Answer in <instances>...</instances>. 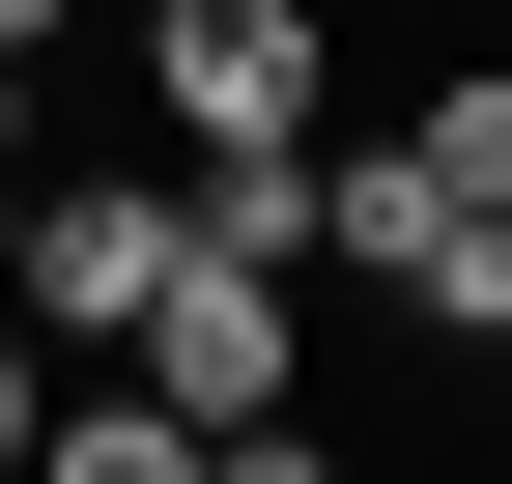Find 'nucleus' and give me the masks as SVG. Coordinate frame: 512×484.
<instances>
[{
	"mask_svg": "<svg viewBox=\"0 0 512 484\" xmlns=\"http://www.w3.org/2000/svg\"><path fill=\"white\" fill-rule=\"evenodd\" d=\"M143 114L171 143H342V29L313 0H143Z\"/></svg>",
	"mask_w": 512,
	"mask_h": 484,
	"instance_id": "obj_2",
	"label": "nucleus"
},
{
	"mask_svg": "<svg viewBox=\"0 0 512 484\" xmlns=\"http://www.w3.org/2000/svg\"><path fill=\"white\" fill-rule=\"evenodd\" d=\"M143 285H171V171H0V314L86 371V342H143Z\"/></svg>",
	"mask_w": 512,
	"mask_h": 484,
	"instance_id": "obj_1",
	"label": "nucleus"
},
{
	"mask_svg": "<svg viewBox=\"0 0 512 484\" xmlns=\"http://www.w3.org/2000/svg\"><path fill=\"white\" fill-rule=\"evenodd\" d=\"M0 57H57V0H0Z\"/></svg>",
	"mask_w": 512,
	"mask_h": 484,
	"instance_id": "obj_6",
	"label": "nucleus"
},
{
	"mask_svg": "<svg viewBox=\"0 0 512 484\" xmlns=\"http://www.w3.org/2000/svg\"><path fill=\"white\" fill-rule=\"evenodd\" d=\"M29 399H57V342H29V314H0V456H29Z\"/></svg>",
	"mask_w": 512,
	"mask_h": 484,
	"instance_id": "obj_4",
	"label": "nucleus"
},
{
	"mask_svg": "<svg viewBox=\"0 0 512 484\" xmlns=\"http://www.w3.org/2000/svg\"><path fill=\"white\" fill-rule=\"evenodd\" d=\"M114 371H171V399H200V456H228L256 399H285V257H228V228H171V285H143V342H114Z\"/></svg>",
	"mask_w": 512,
	"mask_h": 484,
	"instance_id": "obj_3",
	"label": "nucleus"
},
{
	"mask_svg": "<svg viewBox=\"0 0 512 484\" xmlns=\"http://www.w3.org/2000/svg\"><path fill=\"white\" fill-rule=\"evenodd\" d=\"M0 171H29V57H0Z\"/></svg>",
	"mask_w": 512,
	"mask_h": 484,
	"instance_id": "obj_5",
	"label": "nucleus"
}]
</instances>
